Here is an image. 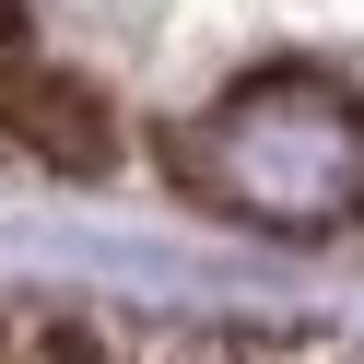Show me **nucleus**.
<instances>
[{
  "label": "nucleus",
  "mask_w": 364,
  "mask_h": 364,
  "mask_svg": "<svg viewBox=\"0 0 364 364\" xmlns=\"http://www.w3.org/2000/svg\"><path fill=\"white\" fill-rule=\"evenodd\" d=\"M188 188L223 200L235 223H270V235H329L364 212V106L317 71L235 82L188 129Z\"/></svg>",
  "instance_id": "obj_1"
},
{
  "label": "nucleus",
  "mask_w": 364,
  "mask_h": 364,
  "mask_svg": "<svg viewBox=\"0 0 364 364\" xmlns=\"http://www.w3.org/2000/svg\"><path fill=\"white\" fill-rule=\"evenodd\" d=\"M12 118H24V141L48 153V165H106V106L82 95V82H24Z\"/></svg>",
  "instance_id": "obj_2"
}]
</instances>
